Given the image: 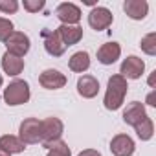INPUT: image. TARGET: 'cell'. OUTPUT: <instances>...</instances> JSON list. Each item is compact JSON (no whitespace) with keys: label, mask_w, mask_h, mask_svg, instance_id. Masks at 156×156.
<instances>
[{"label":"cell","mask_w":156,"mask_h":156,"mask_svg":"<svg viewBox=\"0 0 156 156\" xmlns=\"http://www.w3.org/2000/svg\"><path fill=\"white\" fill-rule=\"evenodd\" d=\"M127 90H129V85H127V79L121 77L119 73L112 75L108 79V85H107V94H105V108L108 110H118L123 101H125V96H127Z\"/></svg>","instance_id":"1"},{"label":"cell","mask_w":156,"mask_h":156,"mask_svg":"<svg viewBox=\"0 0 156 156\" xmlns=\"http://www.w3.org/2000/svg\"><path fill=\"white\" fill-rule=\"evenodd\" d=\"M4 99L9 107H17V105H24L30 99V85L22 79H15L8 85V88L4 90Z\"/></svg>","instance_id":"2"},{"label":"cell","mask_w":156,"mask_h":156,"mask_svg":"<svg viewBox=\"0 0 156 156\" xmlns=\"http://www.w3.org/2000/svg\"><path fill=\"white\" fill-rule=\"evenodd\" d=\"M62 132H64V125L59 118H46L41 121V141H42V145L61 140Z\"/></svg>","instance_id":"3"},{"label":"cell","mask_w":156,"mask_h":156,"mask_svg":"<svg viewBox=\"0 0 156 156\" xmlns=\"http://www.w3.org/2000/svg\"><path fill=\"white\" fill-rule=\"evenodd\" d=\"M19 138L24 145H33L41 141V121L37 118H28L20 123Z\"/></svg>","instance_id":"4"},{"label":"cell","mask_w":156,"mask_h":156,"mask_svg":"<svg viewBox=\"0 0 156 156\" xmlns=\"http://www.w3.org/2000/svg\"><path fill=\"white\" fill-rule=\"evenodd\" d=\"M6 48L9 53H13L17 57H24L30 51V37L22 31H13L6 39Z\"/></svg>","instance_id":"5"},{"label":"cell","mask_w":156,"mask_h":156,"mask_svg":"<svg viewBox=\"0 0 156 156\" xmlns=\"http://www.w3.org/2000/svg\"><path fill=\"white\" fill-rule=\"evenodd\" d=\"M112 20H114L112 13H110L107 8H101V6L92 8V11L88 13V24H90V28L96 30V31L107 30V28L112 24Z\"/></svg>","instance_id":"6"},{"label":"cell","mask_w":156,"mask_h":156,"mask_svg":"<svg viewBox=\"0 0 156 156\" xmlns=\"http://www.w3.org/2000/svg\"><path fill=\"white\" fill-rule=\"evenodd\" d=\"M55 15H57V19H59L62 24H66V26H77V22L81 20V9L77 8L75 4H72V2H62V4H59L57 9H55Z\"/></svg>","instance_id":"7"},{"label":"cell","mask_w":156,"mask_h":156,"mask_svg":"<svg viewBox=\"0 0 156 156\" xmlns=\"http://www.w3.org/2000/svg\"><path fill=\"white\" fill-rule=\"evenodd\" d=\"M145 70V62L136 57V55H129L123 62H121V68H119V75L125 77V79H140L141 73Z\"/></svg>","instance_id":"8"},{"label":"cell","mask_w":156,"mask_h":156,"mask_svg":"<svg viewBox=\"0 0 156 156\" xmlns=\"http://www.w3.org/2000/svg\"><path fill=\"white\" fill-rule=\"evenodd\" d=\"M110 151L114 156H132L136 151V145L129 134H116L110 141Z\"/></svg>","instance_id":"9"},{"label":"cell","mask_w":156,"mask_h":156,"mask_svg":"<svg viewBox=\"0 0 156 156\" xmlns=\"http://www.w3.org/2000/svg\"><path fill=\"white\" fill-rule=\"evenodd\" d=\"M39 83H41L44 88H48V90H59V88H62V87L66 85V75L61 73L59 70L48 68V70H44V72L41 73Z\"/></svg>","instance_id":"10"},{"label":"cell","mask_w":156,"mask_h":156,"mask_svg":"<svg viewBox=\"0 0 156 156\" xmlns=\"http://www.w3.org/2000/svg\"><path fill=\"white\" fill-rule=\"evenodd\" d=\"M147 118H149V116H147V110H145L143 103H140V101L129 103L127 108L123 110V121H125L127 125H132V127H136L138 123H141V121L147 119Z\"/></svg>","instance_id":"11"},{"label":"cell","mask_w":156,"mask_h":156,"mask_svg":"<svg viewBox=\"0 0 156 156\" xmlns=\"http://www.w3.org/2000/svg\"><path fill=\"white\" fill-rule=\"evenodd\" d=\"M42 37H44V50H46L50 55H53V57H61V55L66 51V46H64V42L61 41L57 30H55V31L44 30V31H42Z\"/></svg>","instance_id":"12"},{"label":"cell","mask_w":156,"mask_h":156,"mask_svg":"<svg viewBox=\"0 0 156 156\" xmlns=\"http://www.w3.org/2000/svg\"><path fill=\"white\" fill-rule=\"evenodd\" d=\"M77 92H79V96H83L87 99H92L99 92V81L94 75H81L77 79Z\"/></svg>","instance_id":"13"},{"label":"cell","mask_w":156,"mask_h":156,"mask_svg":"<svg viewBox=\"0 0 156 156\" xmlns=\"http://www.w3.org/2000/svg\"><path fill=\"white\" fill-rule=\"evenodd\" d=\"M121 55V46L118 42H107L98 50V61L101 64H114Z\"/></svg>","instance_id":"14"},{"label":"cell","mask_w":156,"mask_h":156,"mask_svg":"<svg viewBox=\"0 0 156 156\" xmlns=\"http://www.w3.org/2000/svg\"><path fill=\"white\" fill-rule=\"evenodd\" d=\"M57 33H59V37H61V41L64 42L66 48L77 44L83 39V28L81 26H66V24H62V26L57 28Z\"/></svg>","instance_id":"15"},{"label":"cell","mask_w":156,"mask_h":156,"mask_svg":"<svg viewBox=\"0 0 156 156\" xmlns=\"http://www.w3.org/2000/svg\"><path fill=\"white\" fill-rule=\"evenodd\" d=\"M123 9L132 20H141L149 13V4L145 0H127L123 4Z\"/></svg>","instance_id":"16"},{"label":"cell","mask_w":156,"mask_h":156,"mask_svg":"<svg viewBox=\"0 0 156 156\" xmlns=\"http://www.w3.org/2000/svg\"><path fill=\"white\" fill-rule=\"evenodd\" d=\"M2 68H4V72L8 75H19L24 70V59L6 51L4 57H2Z\"/></svg>","instance_id":"17"},{"label":"cell","mask_w":156,"mask_h":156,"mask_svg":"<svg viewBox=\"0 0 156 156\" xmlns=\"http://www.w3.org/2000/svg\"><path fill=\"white\" fill-rule=\"evenodd\" d=\"M68 66L72 72H77V73H83L90 68V55L87 51H75L70 61H68Z\"/></svg>","instance_id":"18"},{"label":"cell","mask_w":156,"mask_h":156,"mask_svg":"<svg viewBox=\"0 0 156 156\" xmlns=\"http://www.w3.org/2000/svg\"><path fill=\"white\" fill-rule=\"evenodd\" d=\"M0 147H2L6 152L9 154H17V152H22L26 149V145L20 141V138L17 136H11V134H4L0 138Z\"/></svg>","instance_id":"19"},{"label":"cell","mask_w":156,"mask_h":156,"mask_svg":"<svg viewBox=\"0 0 156 156\" xmlns=\"http://www.w3.org/2000/svg\"><path fill=\"white\" fill-rule=\"evenodd\" d=\"M44 147L48 149V154H46V156H70V154H72L68 143H64L62 140H57V141L46 143Z\"/></svg>","instance_id":"20"},{"label":"cell","mask_w":156,"mask_h":156,"mask_svg":"<svg viewBox=\"0 0 156 156\" xmlns=\"http://www.w3.org/2000/svg\"><path fill=\"white\" fill-rule=\"evenodd\" d=\"M134 130H136V134H138V138H140V140H143V141L151 140V138H152V134H154V125H152V119H151V118L143 119L141 123H138V125L134 127Z\"/></svg>","instance_id":"21"},{"label":"cell","mask_w":156,"mask_h":156,"mask_svg":"<svg viewBox=\"0 0 156 156\" xmlns=\"http://www.w3.org/2000/svg\"><path fill=\"white\" fill-rule=\"evenodd\" d=\"M141 50L147 53V55H156V33H149L141 39L140 42Z\"/></svg>","instance_id":"22"},{"label":"cell","mask_w":156,"mask_h":156,"mask_svg":"<svg viewBox=\"0 0 156 156\" xmlns=\"http://www.w3.org/2000/svg\"><path fill=\"white\" fill-rule=\"evenodd\" d=\"M11 33H13V22L9 19H2V17H0V41L6 42V39Z\"/></svg>","instance_id":"23"},{"label":"cell","mask_w":156,"mask_h":156,"mask_svg":"<svg viewBox=\"0 0 156 156\" xmlns=\"http://www.w3.org/2000/svg\"><path fill=\"white\" fill-rule=\"evenodd\" d=\"M19 9V2L17 0H0V11L2 13H15Z\"/></svg>","instance_id":"24"},{"label":"cell","mask_w":156,"mask_h":156,"mask_svg":"<svg viewBox=\"0 0 156 156\" xmlns=\"http://www.w3.org/2000/svg\"><path fill=\"white\" fill-rule=\"evenodd\" d=\"M44 8V0H24V9L30 13H37Z\"/></svg>","instance_id":"25"},{"label":"cell","mask_w":156,"mask_h":156,"mask_svg":"<svg viewBox=\"0 0 156 156\" xmlns=\"http://www.w3.org/2000/svg\"><path fill=\"white\" fill-rule=\"evenodd\" d=\"M77 156H101V152L96 151V149H85V151H81Z\"/></svg>","instance_id":"26"},{"label":"cell","mask_w":156,"mask_h":156,"mask_svg":"<svg viewBox=\"0 0 156 156\" xmlns=\"http://www.w3.org/2000/svg\"><path fill=\"white\" fill-rule=\"evenodd\" d=\"M147 103H149L151 107H156V103H154V92H152V94H151V96L147 98Z\"/></svg>","instance_id":"27"},{"label":"cell","mask_w":156,"mask_h":156,"mask_svg":"<svg viewBox=\"0 0 156 156\" xmlns=\"http://www.w3.org/2000/svg\"><path fill=\"white\" fill-rule=\"evenodd\" d=\"M154 79H156V72H152V73H151V77H149V85H151L152 88H154Z\"/></svg>","instance_id":"28"},{"label":"cell","mask_w":156,"mask_h":156,"mask_svg":"<svg viewBox=\"0 0 156 156\" xmlns=\"http://www.w3.org/2000/svg\"><path fill=\"white\" fill-rule=\"evenodd\" d=\"M0 156H11V154H9V152H6L2 147H0Z\"/></svg>","instance_id":"29"},{"label":"cell","mask_w":156,"mask_h":156,"mask_svg":"<svg viewBox=\"0 0 156 156\" xmlns=\"http://www.w3.org/2000/svg\"><path fill=\"white\" fill-rule=\"evenodd\" d=\"M2 83H4V79H2V73H0V87H2Z\"/></svg>","instance_id":"30"}]
</instances>
